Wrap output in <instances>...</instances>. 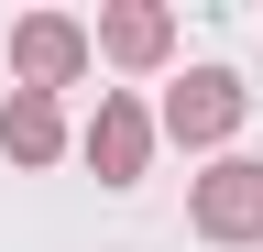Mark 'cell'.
Wrapping results in <instances>:
<instances>
[{
	"label": "cell",
	"mask_w": 263,
	"mask_h": 252,
	"mask_svg": "<svg viewBox=\"0 0 263 252\" xmlns=\"http://www.w3.org/2000/svg\"><path fill=\"white\" fill-rule=\"evenodd\" d=\"M241 110H252V88L241 77H230V66H186L176 88H164V143H186V153H209V165H219V153H230V132H241Z\"/></svg>",
	"instance_id": "1"
},
{
	"label": "cell",
	"mask_w": 263,
	"mask_h": 252,
	"mask_svg": "<svg viewBox=\"0 0 263 252\" xmlns=\"http://www.w3.org/2000/svg\"><path fill=\"white\" fill-rule=\"evenodd\" d=\"M99 55H110L121 77H154L164 55H176V11H164V0H110V11H99Z\"/></svg>",
	"instance_id": "5"
},
{
	"label": "cell",
	"mask_w": 263,
	"mask_h": 252,
	"mask_svg": "<svg viewBox=\"0 0 263 252\" xmlns=\"http://www.w3.org/2000/svg\"><path fill=\"white\" fill-rule=\"evenodd\" d=\"M154 143H164V121L132 99V88H99V110H88V132H77V153L99 165V186H143Z\"/></svg>",
	"instance_id": "3"
},
{
	"label": "cell",
	"mask_w": 263,
	"mask_h": 252,
	"mask_svg": "<svg viewBox=\"0 0 263 252\" xmlns=\"http://www.w3.org/2000/svg\"><path fill=\"white\" fill-rule=\"evenodd\" d=\"M186 219H197V241H219V252L263 241V165L252 153H219V165L186 186Z\"/></svg>",
	"instance_id": "4"
},
{
	"label": "cell",
	"mask_w": 263,
	"mask_h": 252,
	"mask_svg": "<svg viewBox=\"0 0 263 252\" xmlns=\"http://www.w3.org/2000/svg\"><path fill=\"white\" fill-rule=\"evenodd\" d=\"M99 66V22H77V11H22L11 22V88H77Z\"/></svg>",
	"instance_id": "2"
},
{
	"label": "cell",
	"mask_w": 263,
	"mask_h": 252,
	"mask_svg": "<svg viewBox=\"0 0 263 252\" xmlns=\"http://www.w3.org/2000/svg\"><path fill=\"white\" fill-rule=\"evenodd\" d=\"M0 153H11V165H55L66 153V110L44 88H11V99H0Z\"/></svg>",
	"instance_id": "6"
}]
</instances>
